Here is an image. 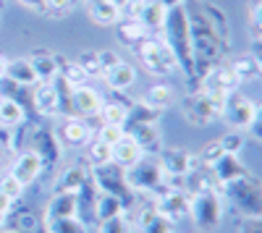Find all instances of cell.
I'll return each instance as SVG.
<instances>
[{
	"instance_id": "obj_1",
	"label": "cell",
	"mask_w": 262,
	"mask_h": 233,
	"mask_svg": "<svg viewBox=\"0 0 262 233\" xmlns=\"http://www.w3.org/2000/svg\"><path fill=\"white\" fill-rule=\"evenodd\" d=\"M186 18H189V39H191V53H194V66H196V76H205L210 68L221 66L226 60V50L221 45V39L215 37V32L210 29V24L205 21L196 0H186ZM200 87V84H196Z\"/></svg>"
},
{
	"instance_id": "obj_2",
	"label": "cell",
	"mask_w": 262,
	"mask_h": 233,
	"mask_svg": "<svg viewBox=\"0 0 262 233\" xmlns=\"http://www.w3.org/2000/svg\"><path fill=\"white\" fill-rule=\"evenodd\" d=\"M160 37L168 45V50L173 53V58H176V66L184 74V79L189 81V87L196 89L200 76H196V66H194V53H191V39H189V18H186L184 6L168 8Z\"/></svg>"
},
{
	"instance_id": "obj_3",
	"label": "cell",
	"mask_w": 262,
	"mask_h": 233,
	"mask_svg": "<svg viewBox=\"0 0 262 233\" xmlns=\"http://www.w3.org/2000/svg\"><path fill=\"white\" fill-rule=\"evenodd\" d=\"M221 189L223 199H228L242 218H262V181L252 173L236 178Z\"/></svg>"
},
{
	"instance_id": "obj_4",
	"label": "cell",
	"mask_w": 262,
	"mask_h": 233,
	"mask_svg": "<svg viewBox=\"0 0 262 233\" xmlns=\"http://www.w3.org/2000/svg\"><path fill=\"white\" fill-rule=\"evenodd\" d=\"M90 176H92V181L97 186V192L111 194V197H116L123 204V209H126L123 218H128L137 209L139 194L131 192V186L126 183V171L123 168H118L116 162H107V165H100V168H90Z\"/></svg>"
},
{
	"instance_id": "obj_5",
	"label": "cell",
	"mask_w": 262,
	"mask_h": 233,
	"mask_svg": "<svg viewBox=\"0 0 262 233\" xmlns=\"http://www.w3.org/2000/svg\"><path fill=\"white\" fill-rule=\"evenodd\" d=\"M126 183L131 186V192L147 194V197H158L173 186L165 171L160 168L158 157H149V155H144L137 165L126 168Z\"/></svg>"
},
{
	"instance_id": "obj_6",
	"label": "cell",
	"mask_w": 262,
	"mask_h": 233,
	"mask_svg": "<svg viewBox=\"0 0 262 233\" xmlns=\"http://www.w3.org/2000/svg\"><path fill=\"white\" fill-rule=\"evenodd\" d=\"M223 213H226V202H223V194L217 186L189 197V218L202 233H215L221 228Z\"/></svg>"
},
{
	"instance_id": "obj_7",
	"label": "cell",
	"mask_w": 262,
	"mask_h": 233,
	"mask_svg": "<svg viewBox=\"0 0 262 233\" xmlns=\"http://www.w3.org/2000/svg\"><path fill=\"white\" fill-rule=\"evenodd\" d=\"M134 50H137V58H139V63L144 66V71H147L149 76L168 79V76H173V74L179 71L176 58H173V53L168 50V45L163 42V37H158V34L144 37Z\"/></svg>"
},
{
	"instance_id": "obj_8",
	"label": "cell",
	"mask_w": 262,
	"mask_h": 233,
	"mask_svg": "<svg viewBox=\"0 0 262 233\" xmlns=\"http://www.w3.org/2000/svg\"><path fill=\"white\" fill-rule=\"evenodd\" d=\"M24 150L34 152L42 160V165H45V171L63 160V144H60L55 129H50V126H45V123H29L27 126Z\"/></svg>"
},
{
	"instance_id": "obj_9",
	"label": "cell",
	"mask_w": 262,
	"mask_h": 233,
	"mask_svg": "<svg viewBox=\"0 0 262 233\" xmlns=\"http://www.w3.org/2000/svg\"><path fill=\"white\" fill-rule=\"evenodd\" d=\"M228 129H236V131H249L252 126L259 121V105L247 97L244 92H233L228 100H226V108H223V118Z\"/></svg>"
},
{
	"instance_id": "obj_10",
	"label": "cell",
	"mask_w": 262,
	"mask_h": 233,
	"mask_svg": "<svg viewBox=\"0 0 262 233\" xmlns=\"http://www.w3.org/2000/svg\"><path fill=\"white\" fill-rule=\"evenodd\" d=\"M181 115L191 126H210L223 118V110L200 89H189V95L181 97Z\"/></svg>"
},
{
	"instance_id": "obj_11",
	"label": "cell",
	"mask_w": 262,
	"mask_h": 233,
	"mask_svg": "<svg viewBox=\"0 0 262 233\" xmlns=\"http://www.w3.org/2000/svg\"><path fill=\"white\" fill-rule=\"evenodd\" d=\"M158 162H160V168L165 171V176L173 178V181H179L181 176H186L189 171H194L196 165H202L200 157H196V152L186 150V147H168V150L163 147L160 155H158Z\"/></svg>"
},
{
	"instance_id": "obj_12",
	"label": "cell",
	"mask_w": 262,
	"mask_h": 233,
	"mask_svg": "<svg viewBox=\"0 0 262 233\" xmlns=\"http://www.w3.org/2000/svg\"><path fill=\"white\" fill-rule=\"evenodd\" d=\"M126 11H128L131 18H137L149 34L160 37L165 16H168V8L160 3V0H131V3L126 6Z\"/></svg>"
},
{
	"instance_id": "obj_13",
	"label": "cell",
	"mask_w": 262,
	"mask_h": 233,
	"mask_svg": "<svg viewBox=\"0 0 262 233\" xmlns=\"http://www.w3.org/2000/svg\"><path fill=\"white\" fill-rule=\"evenodd\" d=\"M152 207H155L158 215H163L165 220H170L173 225H176L189 215V194L181 192V189H176V186H170L168 192L152 197Z\"/></svg>"
},
{
	"instance_id": "obj_14",
	"label": "cell",
	"mask_w": 262,
	"mask_h": 233,
	"mask_svg": "<svg viewBox=\"0 0 262 233\" xmlns=\"http://www.w3.org/2000/svg\"><path fill=\"white\" fill-rule=\"evenodd\" d=\"M196 6H200V11H202L205 21L210 24V29L215 32V37L221 39L223 50L228 53V50H231V45H233V27H231L228 13H226L221 6H217L215 0H196Z\"/></svg>"
},
{
	"instance_id": "obj_15",
	"label": "cell",
	"mask_w": 262,
	"mask_h": 233,
	"mask_svg": "<svg viewBox=\"0 0 262 233\" xmlns=\"http://www.w3.org/2000/svg\"><path fill=\"white\" fill-rule=\"evenodd\" d=\"M55 134H58V139H60L63 147H74V150H79V147H86V144L95 139L90 123H86V118H79V115H66V118H60Z\"/></svg>"
},
{
	"instance_id": "obj_16",
	"label": "cell",
	"mask_w": 262,
	"mask_h": 233,
	"mask_svg": "<svg viewBox=\"0 0 262 233\" xmlns=\"http://www.w3.org/2000/svg\"><path fill=\"white\" fill-rule=\"evenodd\" d=\"M29 100H32V108H34L42 118H58V115H60L55 81H37L34 87L29 89Z\"/></svg>"
},
{
	"instance_id": "obj_17",
	"label": "cell",
	"mask_w": 262,
	"mask_h": 233,
	"mask_svg": "<svg viewBox=\"0 0 262 233\" xmlns=\"http://www.w3.org/2000/svg\"><path fill=\"white\" fill-rule=\"evenodd\" d=\"M126 134L139 144V150L149 157H158L163 150V136L158 123H128L126 126Z\"/></svg>"
},
{
	"instance_id": "obj_18",
	"label": "cell",
	"mask_w": 262,
	"mask_h": 233,
	"mask_svg": "<svg viewBox=\"0 0 262 233\" xmlns=\"http://www.w3.org/2000/svg\"><path fill=\"white\" fill-rule=\"evenodd\" d=\"M45 173V165H42V160L29 152V150H21L16 157H13V165H11V176L21 183V186H32L34 181H39V176Z\"/></svg>"
},
{
	"instance_id": "obj_19",
	"label": "cell",
	"mask_w": 262,
	"mask_h": 233,
	"mask_svg": "<svg viewBox=\"0 0 262 233\" xmlns=\"http://www.w3.org/2000/svg\"><path fill=\"white\" fill-rule=\"evenodd\" d=\"M210 173H212L215 186H226V183H231V181H236V178L247 176L249 171H247V165L242 162V157H238V155L223 152L221 157L210 165Z\"/></svg>"
},
{
	"instance_id": "obj_20",
	"label": "cell",
	"mask_w": 262,
	"mask_h": 233,
	"mask_svg": "<svg viewBox=\"0 0 262 233\" xmlns=\"http://www.w3.org/2000/svg\"><path fill=\"white\" fill-rule=\"evenodd\" d=\"M27 60L32 63L39 81H55L58 79V71H60V55L58 53H53L48 48H37L27 55Z\"/></svg>"
},
{
	"instance_id": "obj_21",
	"label": "cell",
	"mask_w": 262,
	"mask_h": 233,
	"mask_svg": "<svg viewBox=\"0 0 262 233\" xmlns=\"http://www.w3.org/2000/svg\"><path fill=\"white\" fill-rule=\"evenodd\" d=\"M71 102H74V115H79V118H97L100 108H102V95L95 87H90V84H84V87L74 89Z\"/></svg>"
},
{
	"instance_id": "obj_22",
	"label": "cell",
	"mask_w": 262,
	"mask_h": 233,
	"mask_svg": "<svg viewBox=\"0 0 262 233\" xmlns=\"http://www.w3.org/2000/svg\"><path fill=\"white\" fill-rule=\"evenodd\" d=\"M90 178V168H86L84 162H71V165H66L60 176L55 178L53 183V194H63V192H69V194H76L79 189L84 186V181Z\"/></svg>"
},
{
	"instance_id": "obj_23",
	"label": "cell",
	"mask_w": 262,
	"mask_h": 233,
	"mask_svg": "<svg viewBox=\"0 0 262 233\" xmlns=\"http://www.w3.org/2000/svg\"><path fill=\"white\" fill-rule=\"evenodd\" d=\"M102 81L107 84V89L111 92H116V95H121V92H128L131 87H134V81H137V68L131 66L128 60H118L116 66H111L105 71V76H102Z\"/></svg>"
},
{
	"instance_id": "obj_24",
	"label": "cell",
	"mask_w": 262,
	"mask_h": 233,
	"mask_svg": "<svg viewBox=\"0 0 262 233\" xmlns=\"http://www.w3.org/2000/svg\"><path fill=\"white\" fill-rule=\"evenodd\" d=\"M228 68L238 84H254L262 76V60L254 53H244V55H236L228 63Z\"/></svg>"
},
{
	"instance_id": "obj_25",
	"label": "cell",
	"mask_w": 262,
	"mask_h": 233,
	"mask_svg": "<svg viewBox=\"0 0 262 233\" xmlns=\"http://www.w3.org/2000/svg\"><path fill=\"white\" fill-rule=\"evenodd\" d=\"M97 186L92 181V176L84 181V186L76 192V218L84 225H95V202H97Z\"/></svg>"
},
{
	"instance_id": "obj_26",
	"label": "cell",
	"mask_w": 262,
	"mask_h": 233,
	"mask_svg": "<svg viewBox=\"0 0 262 233\" xmlns=\"http://www.w3.org/2000/svg\"><path fill=\"white\" fill-rule=\"evenodd\" d=\"M142 102L160 110V113H165L170 105L176 102V89H173L170 81H155V84H149L147 92L142 95Z\"/></svg>"
},
{
	"instance_id": "obj_27",
	"label": "cell",
	"mask_w": 262,
	"mask_h": 233,
	"mask_svg": "<svg viewBox=\"0 0 262 233\" xmlns=\"http://www.w3.org/2000/svg\"><path fill=\"white\" fill-rule=\"evenodd\" d=\"M131 223L137 225L139 233H173V223L165 220L163 215H158L155 207H152V202H149L147 207H142Z\"/></svg>"
},
{
	"instance_id": "obj_28",
	"label": "cell",
	"mask_w": 262,
	"mask_h": 233,
	"mask_svg": "<svg viewBox=\"0 0 262 233\" xmlns=\"http://www.w3.org/2000/svg\"><path fill=\"white\" fill-rule=\"evenodd\" d=\"M66 218H76V194H69V192L50 194L42 220H66Z\"/></svg>"
},
{
	"instance_id": "obj_29",
	"label": "cell",
	"mask_w": 262,
	"mask_h": 233,
	"mask_svg": "<svg viewBox=\"0 0 262 233\" xmlns=\"http://www.w3.org/2000/svg\"><path fill=\"white\" fill-rule=\"evenodd\" d=\"M27 126V108L18 100L0 97V129H18Z\"/></svg>"
},
{
	"instance_id": "obj_30",
	"label": "cell",
	"mask_w": 262,
	"mask_h": 233,
	"mask_svg": "<svg viewBox=\"0 0 262 233\" xmlns=\"http://www.w3.org/2000/svg\"><path fill=\"white\" fill-rule=\"evenodd\" d=\"M6 79L18 84V87H24V89H32L34 84L39 81L34 68H32V63L27 58H16V60H8V68H6Z\"/></svg>"
},
{
	"instance_id": "obj_31",
	"label": "cell",
	"mask_w": 262,
	"mask_h": 233,
	"mask_svg": "<svg viewBox=\"0 0 262 233\" xmlns=\"http://www.w3.org/2000/svg\"><path fill=\"white\" fill-rule=\"evenodd\" d=\"M111 150H113V162H116L118 168H123V171H126V168H131V165H137V162L144 157V152L139 150V144L131 139L128 134H126L116 147H111Z\"/></svg>"
},
{
	"instance_id": "obj_32",
	"label": "cell",
	"mask_w": 262,
	"mask_h": 233,
	"mask_svg": "<svg viewBox=\"0 0 262 233\" xmlns=\"http://www.w3.org/2000/svg\"><path fill=\"white\" fill-rule=\"evenodd\" d=\"M116 34H118V39L123 42V45H128V48H137L139 42L144 39V37H149V32L139 24L137 18H131V16H126V18H118L116 21Z\"/></svg>"
},
{
	"instance_id": "obj_33",
	"label": "cell",
	"mask_w": 262,
	"mask_h": 233,
	"mask_svg": "<svg viewBox=\"0 0 262 233\" xmlns=\"http://www.w3.org/2000/svg\"><path fill=\"white\" fill-rule=\"evenodd\" d=\"M102 123H113V126H123L126 129V121H128V102L121 100V97H113V100H102V108H100V115Z\"/></svg>"
},
{
	"instance_id": "obj_34",
	"label": "cell",
	"mask_w": 262,
	"mask_h": 233,
	"mask_svg": "<svg viewBox=\"0 0 262 233\" xmlns=\"http://www.w3.org/2000/svg\"><path fill=\"white\" fill-rule=\"evenodd\" d=\"M86 8V16H90L97 27H113L116 21L121 18V8H116L111 0H100V3H90L84 6Z\"/></svg>"
},
{
	"instance_id": "obj_35",
	"label": "cell",
	"mask_w": 262,
	"mask_h": 233,
	"mask_svg": "<svg viewBox=\"0 0 262 233\" xmlns=\"http://www.w3.org/2000/svg\"><path fill=\"white\" fill-rule=\"evenodd\" d=\"M121 215H126L123 204H121L116 197L100 192V194H97V202H95V223L111 220V218H121Z\"/></svg>"
},
{
	"instance_id": "obj_36",
	"label": "cell",
	"mask_w": 262,
	"mask_h": 233,
	"mask_svg": "<svg viewBox=\"0 0 262 233\" xmlns=\"http://www.w3.org/2000/svg\"><path fill=\"white\" fill-rule=\"evenodd\" d=\"M58 79H63L71 89L90 84V79H86V74H84V68L79 66V63H76V60H69V58H63V55H60V71H58Z\"/></svg>"
},
{
	"instance_id": "obj_37",
	"label": "cell",
	"mask_w": 262,
	"mask_h": 233,
	"mask_svg": "<svg viewBox=\"0 0 262 233\" xmlns=\"http://www.w3.org/2000/svg\"><path fill=\"white\" fill-rule=\"evenodd\" d=\"M84 150H86V168H100V165L113 162V150L107 144H102L100 139H92Z\"/></svg>"
},
{
	"instance_id": "obj_38",
	"label": "cell",
	"mask_w": 262,
	"mask_h": 233,
	"mask_svg": "<svg viewBox=\"0 0 262 233\" xmlns=\"http://www.w3.org/2000/svg\"><path fill=\"white\" fill-rule=\"evenodd\" d=\"M160 115H163L160 110L149 108V105H144L142 100L139 102H128V121H126V126L128 123H158Z\"/></svg>"
},
{
	"instance_id": "obj_39",
	"label": "cell",
	"mask_w": 262,
	"mask_h": 233,
	"mask_svg": "<svg viewBox=\"0 0 262 233\" xmlns=\"http://www.w3.org/2000/svg\"><path fill=\"white\" fill-rule=\"evenodd\" d=\"M8 223L18 233H39L42 230V220L32 213V209H18L13 218H8Z\"/></svg>"
},
{
	"instance_id": "obj_40",
	"label": "cell",
	"mask_w": 262,
	"mask_h": 233,
	"mask_svg": "<svg viewBox=\"0 0 262 233\" xmlns=\"http://www.w3.org/2000/svg\"><path fill=\"white\" fill-rule=\"evenodd\" d=\"M247 21H249V39L257 48L262 42V0H252L247 8Z\"/></svg>"
},
{
	"instance_id": "obj_41",
	"label": "cell",
	"mask_w": 262,
	"mask_h": 233,
	"mask_svg": "<svg viewBox=\"0 0 262 233\" xmlns=\"http://www.w3.org/2000/svg\"><path fill=\"white\" fill-rule=\"evenodd\" d=\"M45 233H86V225L79 218H66V220H42Z\"/></svg>"
},
{
	"instance_id": "obj_42",
	"label": "cell",
	"mask_w": 262,
	"mask_h": 233,
	"mask_svg": "<svg viewBox=\"0 0 262 233\" xmlns=\"http://www.w3.org/2000/svg\"><path fill=\"white\" fill-rule=\"evenodd\" d=\"M221 147H223V152H228V155H238L242 157V152H244V147H247V131H236V129H228L221 139Z\"/></svg>"
},
{
	"instance_id": "obj_43",
	"label": "cell",
	"mask_w": 262,
	"mask_h": 233,
	"mask_svg": "<svg viewBox=\"0 0 262 233\" xmlns=\"http://www.w3.org/2000/svg\"><path fill=\"white\" fill-rule=\"evenodd\" d=\"M76 63L84 68V74H86V79H102V74H105V68H102V63H100V55L95 53V50H84L79 58H76Z\"/></svg>"
},
{
	"instance_id": "obj_44",
	"label": "cell",
	"mask_w": 262,
	"mask_h": 233,
	"mask_svg": "<svg viewBox=\"0 0 262 233\" xmlns=\"http://www.w3.org/2000/svg\"><path fill=\"white\" fill-rule=\"evenodd\" d=\"M24 192H27V189L24 186H21L11 173H6V176H0V194H3L6 199H11L13 204L21 199V197H24Z\"/></svg>"
},
{
	"instance_id": "obj_45",
	"label": "cell",
	"mask_w": 262,
	"mask_h": 233,
	"mask_svg": "<svg viewBox=\"0 0 262 233\" xmlns=\"http://www.w3.org/2000/svg\"><path fill=\"white\" fill-rule=\"evenodd\" d=\"M74 8H76V0H45V13H42V16L66 18Z\"/></svg>"
},
{
	"instance_id": "obj_46",
	"label": "cell",
	"mask_w": 262,
	"mask_h": 233,
	"mask_svg": "<svg viewBox=\"0 0 262 233\" xmlns=\"http://www.w3.org/2000/svg\"><path fill=\"white\" fill-rule=\"evenodd\" d=\"M123 136H126V129H123V126H113V123H102L95 139H100V142H102V144H107V147H116V144H118V142H121Z\"/></svg>"
},
{
	"instance_id": "obj_47",
	"label": "cell",
	"mask_w": 262,
	"mask_h": 233,
	"mask_svg": "<svg viewBox=\"0 0 262 233\" xmlns=\"http://www.w3.org/2000/svg\"><path fill=\"white\" fill-rule=\"evenodd\" d=\"M223 155V147H221V142H217V139H212V142H207L205 147H202V150L200 152H196V157H200V162L205 165V168H210L217 157H221Z\"/></svg>"
},
{
	"instance_id": "obj_48",
	"label": "cell",
	"mask_w": 262,
	"mask_h": 233,
	"mask_svg": "<svg viewBox=\"0 0 262 233\" xmlns=\"http://www.w3.org/2000/svg\"><path fill=\"white\" fill-rule=\"evenodd\" d=\"M97 233H128V223L126 218H111V220H102L97 223Z\"/></svg>"
},
{
	"instance_id": "obj_49",
	"label": "cell",
	"mask_w": 262,
	"mask_h": 233,
	"mask_svg": "<svg viewBox=\"0 0 262 233\" xmlns=\"http://www.w3.org/2000/svg\"><path fill=\"white\" fill-rule=\"evenodd\" d=\"M13 131H16V129H0V165L8 160V155L13 152V147H16Z\"/></svg>"
},
{
	"instance_id": "obj_50",
	"label": "cell",
	"mask_w": 262,
	"mask_h": 233,
	"mask_svg": "<svg viewBox=\"0 0 262 233\" xmlns=\"http://www.w3.org/2000/svg\"><path fill=\"white\" fill-rule=\"evenodd\" d=\"M233 233H262V218H242Z\"/></svg>"
},
{
	"instance_id": "obj_51",
	"label": "cell",
	"mask_w": 262,
	"mask_h": 233,
	"mask_svg": "<svg viewBox=\"0 0 262 233\" xmlns=\"http://www.w3.org/2000/svg\"><path fill=\"white\" fill-rule=\"evenodd\" d=\"M97 55H100V63H102V68L107 71L111 66H116V63L121 60V55L116 53V50H97ZM105 76V74H102Z\"/></svg>"
},
{
	"instance_id": "obj_52",
	"label": "cell",
	"mask_w": 262,
	"mask_h": 233,
	"mask_svg": "<svg viewBox=\"0 0 262 233\" xmlns=\"http://www.w3.org/2000/svg\"><path fill=\"white\" fill-rule=\"evenodd\" d=\"M11 209H13V202H11V199H6L3 194H0V228H6V225H8Z\"/></svg>"
},
{
	"instance_id": "obj_53",
	"label": "cell",
	"mask_w": 262,
	"mask_h": 233,
	"mask_svg": "<svg viewBox=\"0 0 262 233\" xmlns=\"http://www.w3.org/2000/svg\"><path fill=\"white\" fill-rule=\"evenodd\" d=\"M16 3H21L32 13H45V0H16Z\"/></svg>"
},
{
	"instance_id": "obj_54",
	"label": "cell",
	"mask_w": 262,
	"mask_h": 233,
	"mask_svg": "<svg viewBox=\"0 0 262 233\" xmlns=\"http://www.w3.org/2000/svg\"><path fill=\"white\" fill-rule=\"evenodd\" d=\"M6 68H8V58H6L3 53H0V79L6 76Z\"/></svg>"
},
{
	"instance_id": "obj_55",
	"label": "cell",
	"mask_w": 262,
	"mask_h": 233,
	"mask_svg": "<svg viewBox=\"0 0 262 233\" xmlns=\"http://www.w3.org/2000/svg\"><path fill=\"white\" fill-rule=\"evenodd\" d=\"M160 3H163L165 8H176V6H184L186 0H160Z\"/></svg>"
},
{
	"instance_id": "obj_56",
	"label": "cell",
	"mask_w": 262,
	"mask_h": 233,
	"mask_svg": "<svg viewBox=\"0 0 262 233\" xmlns=\"http://www.w3.org/2000/svg\"><path fill=\"white\" fill-rule=\"evenodd\" d=\"M111 3H113L116 8H121V11H123V8H126V6L131 3V0H111Z\"/></svg>"
},
{
	"instance_id": "obj_57",
	"label": "cell",
	"mask_w": 262,
	"mask_h": 233,
	"mask_svg": "<svg viewBox=\"0 0 262 233\" xmlns=\"http://www.w3.org/2000/svg\"><path fill=\"white\" fill-rule=\"evenodd\" d=\"M0 233H18L16 228H11V225H6V228H0Z\"/></svg>"
},
{
	"instance_id": "obj_58",
	"label": "cell",
	"mask_w": 262,
	"mask_h": 233,
	"mask_svg": "<svg viewBox=\"0 0 262 233\" xmlns=\"http://www.w3.org/2000/svg\"><path fill=\"white\" fill-rule=\"evenodd\" d=\"M81 3H84V6H90V3H100V0H81Z\"/></svg>"
},
{
	"instance_id": "obj_59",
	"label": "cell",
	"mask_w": 262,
	"mask_h": 233,
	"mask_svg": "<svg viewBox=\"0 0 262 233\" xmlns=\"http://www.w3.org/2000/svg\"><path fill=\"white\" fill-rule=\"evenodd\" d=\"M0 21H3V6H0Z\"/></svg>"
}]
</instances>
